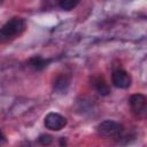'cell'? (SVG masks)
Listing matches in <instances>:
<instances>
[{"instance_id":"1","label":"cell","mask_w":147,"mask_h":147,"mask_svg":"<svg viewBox=\"0 0 147 147\" xmlns=\"http://www.w3.org/2000/svg\"><path fill=\"white\" fill-rule=\"evenodd\" d=\"M24 29V22L20 17H14L10 21H8L2 28H1V37L2 38H10L17 33H20Z\"/></svg>"},{"instance_id":"2","label":"cell","mask_w":147,"mask_h":147,"mask_svg":"<svg viewBox=\"0 0 147 147\" xmlns=\"http://www.w3.org/2000/svg\"><path fill=\"white\" fill-rule=\"evenodd\" d=\"M122 130V125L115 121H103L98 125V132L102 137H117Z\"/></svg>"},{"instance_id":"3","label":"cell","mask_w":147,"mask_h":147,"mask_svg":"<svg viewBox=\"0 0 147 147\" xmlns=\"http://www.w3.org/2000/svg\"><path fill=\"white\" fill-rule=\"evenodd\" d=\"M44 124L48 130L60 131L61 129H63L67 125V119L57 113H49L46 115Z\"/></svg>"},{"instance_id":"4","label":"cell","mask_w":147,"mask_h":147,"mask_svg":"<svg viewBox=\"0 0 147 147\" xmlns=\"http://www.w3.org/2000/svg\"><path fill=\"white\" fill-rule=\"evenodd\" d=\"M111 82L118 88H127L131 85V77L124 70H116L111 76Z\"/></svg>"},{"instance_id":"5","label":"cell","mask_w":147,"mask_h":147,"mask_svg":"<svg viewBox=\"0 0 147 147\" xmlns=\"http://www.w3.org/2000/svg\"><path fill=\"white\" fill-rule=\"evenodd\" d=\"M129 102H130L132 110L136 113H139L146 107L147 100H146V96L142 94H133V95H131Z\"/></svg>"},{"instance_id":"6","label":"cell","mask_w":147,"mask_h":147,"mask_svg":"<svg viewBox=\"0 0 147 147\" xmlns=\"http://www.w3.org/2000/svg\"><path fill=\"white\" fill-rule=\"evenodd\" d=\"M30 65L36 70H41L47 65V61L40 56H34V57L30 59Z\"/></svg>"},{"instance_id":"7","label":"cell","mask_w":147,"mask_h":147,"mask_svg":"<svg viewBox=\"0 0 147 147\" xmlns=\"http://www.w3.org/2000/svg\"><path fill=\"white\" fill-rule=\"evenodd\" d=\"M68 85H69V79L65 76H60V77L56 78V80L54 83V88L56 91L62 92V91H65Z\"/></svg>"},{"instance_id":"8","label":"cell","mask_w":147,"mask_h":147,"mask_svg":"<svg viewBox=\"0 0 147 147\" xmlns=\"http://www.w3.org/2000/svg\"><path fill=\"white\" fill-rule=\"evenodd\" d=\"M95 88H96L98 93L101 94V95H107V94H109V87H108V85L105 83L103 79H98V80L95 82Z\"/></svg>"},{"instance_id":"9","label":"cell","mask_w":147,"mask_h":147,"mask_svg":"<svg viewBox=\"0 0 147 147\" xmlns=\"http://www.w3.org/2000/svg\"><path fill=\"white\" fill-rule=\"evenodd\" d=\"M78 5V1H74V0H61L59 2V7L61 9H64V10H70L72 8H75L76 6Z\"/></svg>"},{"instance_id":"10","label":"cell","mask_w":147,"mask_h":147,"mask_svg":"<svg viewBox=\"0 0 147 147\" xmlns=\"http://www.w3.org/2000/svg\"><path fill=\"white\" fill-rule=\"evenodd\" d=\"M38 141H39V144L42 145V146H49V145L52 144L53 139H52V137H51L49 134H41V136H39Z\"/></svg>"}]
</instances>
